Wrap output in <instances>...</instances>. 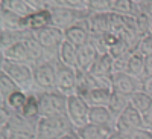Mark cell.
<instances>
[{"label":"cell","instance_id":"1","mask_svg":"<svg viewBox=\"0 0 152 139\" xmlns=\"http://www.w3.org/2000/svg\"><path fill=\"white\" fill-rule=\"evenodd\" d=\"M38 106H40L41 118H55L67 116V96L59 93L58 90L50 92H35Z\"/></svg>","mask_w":152,"mask_h":139},{"label":"cell","instance_id":"2","mask_svg":"<svg viewBox=\"0 0 152 139\" xmlns=\"http://www.w3.org/2000/svg\"><path fill=\"white\" fill-rule=\"evenodd\" d=\"M75 130L69 116L40 118L37 124V139H61L69 132Z\"/></svg>","mask_w":152,"mask_h":139},{"label":"cell","instance_id":"3","mask_svg":"<svg viewBox=\"0 0 152 139\" xmlns=\"http://www.w3.org/2000/svg\"><path fill=\"white\" fill-rule=\"evenodd\" d=\"M2 72H5L8 77L14 81L21 90L32 89L34 84V69L29 63H17L2 58Z\"/></svg>","mask_w":152,"mask_h":139},{"label":"cell","instance_id":"4","mask_svg":"<svg viewBox=\"0 0 152 139\" xmlns=\"http://www.w3.org/2000/svg\"><path fill=\"white\" fill-rule=\"evenodd\" d=\"M49 11H50V16H52V26L59 28L62 31L75 26L76 23H79L82 20H87L93 14L88 9H75V8H69V6L52 8Z\"/></svg>","mask_w":152,"mask_h":139},{"label":"cell","instance_id":"5","mask_svg":"<svg viewBox=\"0 0 152 139\" xmlns=\"http://www.w3.org/2000/svg\"><path fill=\"white\" fill-rule=\"evenodd\" d=\"M34 84L43 92L56 90V66L52 61H41L32 64Z\"/></svg>","mask_w":152,"mask_h":139},{"label":"cell","instance_id":"6","mask_svg":"<svg viewBox=\"0 0 152 139\" xmlns=\"http://www.w3.org/2000/svg\"><path fill=\"white\" fill-rule=\"evenodd\" d=\"M67 116L72 121L75 130L81 129L84 125L90 124V121H88V118H90V106L84 98L78 95L67 96Z\"/></svg>","mask_w":152,"mask_h":139},{"label":"cell","instance_id":"7","mask_svg":"<svg viewBox=\"0 0 152 139\" xmlns=\"http://www.w3.org/2000/svg\"><path fill=\"white\" fill-rule=\"evenodd\" d=\"M56 66V90L66 96L76 95V69L61 63L59 60L55 61Z\"/></svg>","mask_w":152,"mask_h":139},{"label":"cell","instance_id":"8","mask_svg":"<svg viewBox=\"0 0 152 139\" xmlns=\"http://www.w3.org/2000/svg\"><path fill=\"white\" fill-rule=\"evenodd\" d=\"M34 37L44 47L46 52H50V54H58L61 44L66 40L64 31L59 28H55V26H49V28H44L40 31H35Z\"/></svg>","mask_w":152,"mask_h":139},{"label":"cell","instance_id":"9","mask_svg":"<svg viewBox=\"0 0 152 139\" xmlns=\"http://www.w3.org/2000/svg\"><path fill=\"white\" fill-rule=\"evenodd\" d=\"M145 127V119L143 115L137 109H134L131 104L126 107V110L117 118L116 121V130L122 135H128L132 130L143 129Z\"/></svg>","mask_w":152,"mask_h":139},{"label":"cell","instance_id":"10","mask_svg":"<svg viewBox=\"0 0 152 139\" xmlns=\"http://www.w3.org/2000/svg\"><path fill=\"white\" fill-rule=\"evenodd\" d=\"M138 90H142V80L132 77L128 72L113 73V92H117L131 98Z\"/></svg>","mask_w":152,"mask_h":139},{"label":"cell","instance_id":"11","mask_svg":"<svg viewBox=\"0 0 152 139\" xmlns=\"http://www.w3.org/2000/svg\"><path fill=\"white\" fill-rule=\"evenodd\" d=\"M64 37L69 43H72L73 46L76 47H81L84 44H87L90 41V28H88V21L87 20H82L79 23H76L75 26L69 28L64 31Z\"/></svg>","mask_w":152,"mask_h":139},{"label":"cell","instance_id":"12","mask_svg":"<svg viewBox=\"0 0 152 139\" xmlns=\"http://www.w3.org/2000/svg\"><path fill=\"white\" fill-rule=\"evenodd\" d=\"M99 57H100V52L91 41L78 47V69L84 72H90Z\"/></svg>","mask_w":152,"mask_h":139},{"label":"cell","instance_id":"13","mask_svg":"<svg viewBox=\"0 0 152 139\" xmlns=\"http://www.w3.org/2000/svg\"><path fill=\"white\" fill-rule=\"evenodd\" d=\"M24 21H26V29L35 32L52 26V16H50V11L47 8H43V9L34 11L31 16L24 17Z\"/></svg>","mask_w":152,"mask_h":139},{"label":"cell","instance_id":"14","mask_svg":"<svg viewBox=\"0 0 152 139\" xmlns=\"http://www.w3.org/2000/svg\"><path fill=\"white\" fill-rule=\"evenodd\" d=\"M88 28L91 35H102L110 32V23H111V12H93L87 18Z\"/></svg>","mask_w":152,"mask_h":139},{"label":"cell","instance_id":"15","mask_svg":"<svg viewBox=\"0 0 152 139\" xmlns=\"http://www.w3.org/2000/svg\"><path fill=\"white\" fill-rule=\"evenodd\" d=\"M88 121H90V124L111 127L116 130V121L117 119L113 116V113L110 112L108 107L96 106V107H90V118H88Z\"/></svg>","mask_w":152,"mask_h":139},{"label":"cell","instance_id":"16","mask_svg":"<svg viewBox=\"0 0 152 139\" xmlns=\"http://www.w3.org/2000/svg\"><path fill=\"white\" fill-rule=\"evenodd\" d=\"M0 23H2V31H23L26 29V21L24 17L17 16L6 8H0Z\"/></svg>","mask_w":152,"mask_h":139},{"label":"cell","instance_id":"17","mask_svg":"<svg viewBox=\"0 0 152 139\" xmlns=\"http://www.w3.org/2000/svg\"><path fill=\"white\" fill-rule=\"evenodd\" d=\"M81 139H110V136L116 132L111 127H104V125L96 124H87L81 129H76Z\"/></svg>","mask_w":152,"mask_h":139},{"label":"cell","instance_id":"18","mask_svg":"<svg viewBox=\"0 0 152 139\" xmlns=\"http://www.w3.org/2000/svg\"><path fill=\"white\" fill-rule=\"evenodd\" d=\"M2 58L9 60V61H17V63H29L31 64V58H29V54H28L26 44H24V40L12 44L11 47H8L5 50H2Z\"/></svg>","mask_w":152,"mask_h":139},{"label":"cell","instance_id":"19","mask_svg":"<svg viewBox=\"0 0 152 139\" xmlns=\"http://www.w3.org/2000/svg\"><path fill=\"white\" fill-rule=\"evenodd\" d=\"M113 95V89H104V87H94L85 95V101L88 103L90 107H96V106H104L107 107L110 99Z\"/></svg>","mask_w":152,"mask_h":139},{"label":"cell","instance_id":"20","mask_svg":"<svg viewBox=\"0 0 152 139\" xmlns=\"http://www.w3.org/2000/svg\"><path fill=\"white\" fill-rule=\"evenodd\" d=\"M34 32L29 31V29H23V31H2V34H0V47H2V50L11 47L12 44H15L18 41H23L29 38V37H32Z\"/></svg>","mask_w":152,"mask_h":139},{"label":"cell","instance_id":"21","mask_svg":"<svg viewBox=\"0 0 152 139\" xmlns=\"http://www.w3.org/2000/svg\"><path fill=\"white\" fill-rule=\"evenodd\" d=\"M91 75H99V77H113L114 73V58L110 54H100L97 61L94 63V66L91 70L88 72Z\"/></svg>","mask_w":152,"mask_h":139},{"label":"cell","instance_id":"22","mask_svg":"<svg viewBox=\"0 0 152 139\" xmlns=\"http://www.w3.org/2000/svg\"><path fill=\"white\" fill-rule=\"evenodd\" d=\"M58 60L73 69H78V47L64 40L58 50Z\"/></svg>","mask_w":152,"mask_h":139},{"label":"cell","instance_id":"23","mask_svg":"<svg viewBox=\"0 0 152 139\" xmlns=\"http://www.w3.org/2000/svg\"><path fill=\"white\" fill-rule=\"evenodd\" d=\"M20 113L26 119H29L32 122H38V121H40V118H41V115H40V106H38V99H37L35 92H29L28 101H26V104H24V107L21 109Z\"/></svg>","mask_w":152,"mask_h":139},{"label":"cell","instance_id":"24","mask_svg":"<svg viewBox=\"0 0 152 139\" xmlns=\"http://www.w3.org/2000/svg\"><path fill=\"white\" fill-rule=\"evenodd\" d=\"M131 103H129V96H125L122 93H117V92H113L111 95V99H110V103H108V109L110 112L113 113V116L114 118H119L122 113L126 110V107H128Z\"/></svg>","mask_w":152,"mask_h":139},{"label":"cell","instance_id":"25","mask_svg":"<svg viewBox=\"0 0 152 139\" xmlns=\"http://www.w3.org/2000/svg\"><path fill=\"white\" fill-rule=\"evenodd\" d=\"M0 8H6L12 12H15L20 17H28L35 11L31 5H28L24 0H2L0 2Z\"/></svg>","mask_w":152,"mask_h":139},{"label":"cell","instance_id":"26","mask_svg":"<svg viewBox=\"0 0 152 139\" xmlns=\"http://www.w3.org/2000/svg\"><path fill=\"white\" fill-rule=\"evenodd\" d=\"M129 103L134 109H137L140 112L142 115H146V113L152 109V96H149L143 90H138L129 98Z\"/></svg>","mask_w":152,"mask_h":139},{"label":"cell","instance_id":"27","mask_svg":"<svg viewBox=\"0 0 152 139\" xmlns=\"http://www.w3.org/2000/svg\"><path fill=\"white\" fill-rule=\"evenodd\" d=\"M126 72L132 77L138 78V80H143L145 77V57L140 55L138 52H134L129 57L128 61V66H126Z\"/></svg>","mask_w":152,"mask_h":139},{"label":"cell","instance_id":"28","mask_svg":"<svg viewBox=\"0 0 152 139\" xmlns=\"http://www.w3.org/2000/svg\"><path fill=\"white\" fill-rule=\"evenodd\" d=\"M120 16H137L138 14V5L134 0H114L113 11Z\"/></svg>","mask_w":152,"mask_h":139},{"label":"cell","instance_id":"29","mask_svg":"<svg viewBox=\"0 0 152 139\" xmlns=\"http://www.w3.org/2000/svg\"><path fill=\"white\" fill-rule=\"evenodd\" d=\"M28 92H24V90H17L14 92L12 95H9L6 98V101H2V104H6L12 112H21V109L24 107V104H26V101H28Z\"/></svg>","mask_w":152,"mask_h":139},{"label":"cell","instance_id":"30","mask_svg":"<svg viewBox=\"0 0 152 139\" xmlns=\"http://www.w3.org/2000/svg\"><path fill=\"white\" fill-rule=\"evenodd\" d=\"M17 90H20V87L12 81L5 72L0 73V95H2V101H6V98L9 95H12Z\"/></svg>","mask_w":152,"mask_h":139},{"label":"cell","instance_id":"31","mask_svg":"<svg viewBox=\"0 0 152 139\" xmlns=\"http://www.w3.org/2000/svg\"><path fill=\"white\" fill-rule=\"evenodd\" d=\"M87 9L91 12H111L113 2L111 0H87Z\"/></svg>","mask_w":152,"mask_h":139},{"label":"cell","instance_id":"32","mask_svg":"<svg viewBox=\"0 0 152 139\" xmlns=\"http://www.w3.org/2000/svg\"><path fill=\"white\" fill-rule=\"evenodd\" d=\"M126 29V24H125V16L116 14V12H111V23H110V32L120 37L122 32Z\"/></svg>","mask_w":152,"mask_h":139},{"label":"cell","instance_id":"33","mask_svg":"<svg viewBox=\"0 0 152 139\" xmlns=\"http://www.w3.org/2000/svg\"><path fill=\"white\" fill-rule=\"evenodd\" d=\"M135 52H138L140 55L143 57H149L152 55V34H148L145 35L143 38L140 40V43H138Z\"/></svg>","mask_w":152,"mask_h":139},{"label":"cell","instance_id":"34","mask_svg":"<svg viewBox=\"0 0 152 139\" xmlns=\"http://www.w3.org/2000/svg\"><path fill=\"white\" fill-rule=\"evenodd\" d=\"M128 139H152V130L151 129H137V130H132L129 132L128 135H125Z\"/></svg>","mask_w":152,"mask_h":139},{"label":"cell","instance_id":"35","mask_svg":"<svg viewBox=\"0 0 152 139\" xmlns=\"http://www.w3.org/2000/svg\"><path fill=\"white\" fill-rule=\"evenodd\" d=\"M3 129V127H2ZM8 139H37L35 133L20 132V130H8Z\"/></svg>","mask_w":152,"mask_h":139},{"label":"cell","instance_id":"36","mask_svg":"<svg viewBox=\"0 0 152 139\" xmlns=\"http://www.w3.org/2000/svg\"><path fill=\"white\" fill-rule=\"evenodd\" d=\"M137 5H138V12H142V14L152 18V0H143V2L137 3Z\"/></svg>","mask_w":152,"mask_h":139},{"label":"cell","instance_id":"37","mask_svg":"<svg viewBox=\"0 0 152 139\" xmlns=\"http://www.w3.org/2000/svg\"><path fill=\"white\" fill-rule=\"evenodd\" d=\"M142 90L152 96V77H145L142 80Z\"/></svg>","mask_w":152,"mask_h":139},{"label":"cell","instance_id":"38","mask_svg":"<svg viewBox=\"0 0 152 139\" xmlns=\"http://www.w3.org/2000/svg\"><path fill=\"white\" fill-rule=\"evenodd\" d=\"M66 3L75 9H87V0H66Z\"/></svg>","mask_w":152,"mask_h":139},{"label":"cell","instance_id":"39","mask_svg":"<svg viewBox=\"0 0 152 139\" xmlns=\"http://www.w3.org/2000/svg\"><path fill=\"white\" fill-rule=\"evenodd\" d=\"M145 77H152V55L145 57Z\"/></svg>","mask_w":152,"mask_h":139},{"label":"cell","instance_id":"40","mask_svg":"<svg viewBox=\"0 0 152 139\" xmlns=\"http://www.w3.org/2000/svg\"><path fill=\"white\" fill-rule=\"evenodd\" d=\"M28 5H31L35 11H38V9H43L44 6H43V0H24Z\"/></svg>","mask_w":152,"mask_h":139},{"label":"cell","instance_id":"41","mask_svg":"<svg viewBox=\"0 0 152 139\" xmlns=\"http://www.w3.org/2000/svg\"><path fill=\"white\" fill-rule=\"evenodd\" d=\"M143 119H145V127L152 130V109L146 113V115H143Z\"/></svg>","mask_w":152,"mask_h":139},{"label":"cell","instance_id":"42","mask_svg":"<svg viewBox=\"0 0 152 139\" xmlns=\"http://www.w3.org/2000/svg\"><path fill=\"white\" fill-rule=\"evenodd\" d=\"M61 139H81V136L78 135V132H76V130H72V132H69L66 136H62Z\"/></svg>","mask_w":152,"mask_h":139},{"label":"cell","instance_id":"43","mask_svg":"<svg viewBox=\"0 0 152 139\" xmlns=\"http://www.w3.org/2000/svg\"><path fill=\"white\" fill-rule=\"evenodd\" d=\"M110 139H128V138H126L125 135H122V133H119V132L116 130V132H114V133L110 136Z\"/></svg>","mask_w":152,"mask_h":139},{"label":"cell","instance_id":"44","mask_svg":"<svg viewBox=\"0 0 152 139\" xmlns=\"http://www.w3.org/2000/svg\"><path fill=\"white\" fill-rule=\"evenodd\" d=\"M134 2H135V3H140V2H143V0H134Z\"/></svg>","mask_w":152,"mask_h":139},{"label":"cell","instance_id":"45","mask_svg":"<svg viewBox=\"0 0 152 139\" xmlns=\"http://www.w3.org/2000/svg\"><path fill=\"white\" fill-rule=\"evenodd\" d=\"M111 2H114V0H111Z\"/></svg>","mask_w":152,"mask_h":139}]
</instances>
